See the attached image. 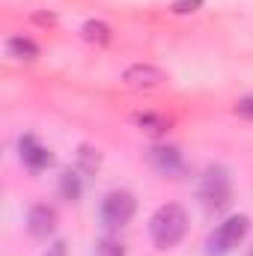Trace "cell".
<instances>
[{
	"mask_svg": "<svg viewBox=\"0 0 253 256\" xmlns=\"http://www.w3.org/2000/svg\"><path fill=\"white\" fill-rule=\"evenodd\" d=\"M122 80L131 90H155V86H161L167 80V74L152 63H134L122 72Z\"/></svg>",
	"mask_w": 253,
	"mask_h": 256,
	"instance_id": "cell-6",
	"label": "cell"
},
{
	"mask_svg": "<svg viewBox=\"0 0 253 256\" xmlns=\"http://www.w3.org/2000/svg\"><path fill=\"white\" fill-rule=\"evenodd\" d=\"M134 120H137L140 126H146L149 131H164V128H167V122H164L161 116H152V114H137Z\"/></svg>",
	"mask_w": 253,
	"mask_h": 256,
	"instance_id": "cell-14",
	"label": "cell"
},
{
	"mask_svg": "<svg viewBox=\"0 0 253 256\" xmlns=\"http://www.w3.org/2000/svg\"><path fill=\"white\" fill-rule=\"evenodd\" d=\"M185 232H188V214H185V208L176 206V202L161 206V208L152 214V220H149V238H152L155 248H161V250L176 248V244L185 238Z\"/></svg>",
	"mask_w": 253,
	"mask_h": 256,
	"instance_id": "cell-1",
	"label": "cell"
},
{
	"mask_svg": "<svg viewBox=\"0 0 253 256\" xmlns=\"http://www.w3.org/2000/svg\"><path fill=\"white\" fill-rule=\"evenodd\" d=\"M146 161H149L161 176H170V179H179V176L185 173V155L179 152V146L155 143V146H149Z\"/></svg>",
	"mask_w": 253,
	"mask_h": 256,
	"instance_id": "cell-5",
	"label": "cell"
},
{
	"mask_svg": "<svg viewBox=\"0 0 253 256\" xmlns=\"http://www.w3.org/2000/svg\"><path fill=\"white\" fill-rule=\"evenodd\" d=\"M250 256H253V250H250Z\"/></svg>",
	"mask_w": 253,
	"mask_h": 256,
	"instance_id": "cell-18",
	"label": "cell"
},
{
	"mask_svg": "<svg viewBox=\"0 0 253 256\" xmlns=\"http://www.w3.org/2000/svg\"><path fill=\"white\" fill-rule=\"evenodd\" d=\"M18 155H21V161L30 167V170H42V167H48L54 158H51V152L33 137V134H24L21 140H18Z\"/></svg>",
	"mask_w": 253,
	"mask_h": 256,
	"instance_id": "cell-8",
	"label": "cell"
},
{
	"mask_svg": "<svg viewBox=\"0 0 253 256\" xmlns=\"http://www.w3.org/2000/svg\"><path fill=\"white\" fill-rule=\"evenodd\" d=\"M134 212H137V200H134L131 191H122V188L108 191L104 200H102V206H98L102 226H108V230H122V226H128L131 218H134Z\"/></svg>",
	"mask_w": 253,
	"mask_h": 256,
	"instance_id": "cell-3",
	"label": "cell"
},
{
	"mask_svg": "<svg viewBox=\"0 0 253 256\" xmlns=\"http://www.w3.org/2000/svg\"><path fill=\"white\" fill-rule=\"evenodd\" d=\"M236 114H238V116H248V120H253V96H244V98L236 104Z\"/></svg>",
	"mask_w": 253,
	"mask_h": 256,
	"instance_id": "cell-15",
	"label": "cell"
},
{
	"mask_svg": "<svg viewBox=\"0 0 253 256\" xmlns=\"http://www.w3.org/2000/svg\"><path fill=\"white\" fill-rule=\"evenodd\" d=\"M92 256H126V244H122L120 238L104 236V238H98V242H96V250H92Z\"/></svg>",
	"mask_w": 253,
	"mask_h": 256,
	"instance_id": "cell-12",
	"label": "cell"
},
{
	"mask_svg": "<svg viewBox=\"0 0 253 256\" xmlns=\"http://www.w3.org/2000/svg\"><path fill=\"white\" fill-rule=\"evenodd\" d=\"M54 226H57V212L48 202L30 206V212H27V232L33 238H48L54 232Z\"/></svg>",
	"mask_w": 253,
	"mask_h": 256,
	"instance_id": "cell-7",
	"label": "cell"
},
{
	"mask_svg": "<svg viewBox=\"0 0 253 256\" xmlns=\"http://www.w3.org/2000/svg\"><path fill=\"white\" fill-rule=\"evenodd\" d=\"M230 194H232V182H230V173L214 164V167H206V173L200 176V188L196 196L206 208H224L230 202Z\"/></svg>",
	"mask_w": 253,
	"mask_h": 256,
	"instance_id": "cell-4",
	"label": "cell"
},
{
	"mask_svg": "<svg viewBox=\"0 0 253 256\" xmlns=\"http://www.w3.org/2000/svg\"><path fill=\"white\" fill-rule=\"evenodd\" d=\"M42 256H68V248H66L63 238H57V242H54V244H51V248H48Z\"/></svg>",
	"mask_w": 253,
	"mask_h": 256,
	"instance_id": "cell-16",
	"label": "cell"
},
{
	"mask_svg": "<svg viewBox=\"0 0 253 256\" xmlns=\"http://www.w3.org/2000/svg\"><path fill=\"white\" fill-rule=\"evenodd\" d=\"M6 51H9V57H15V60H33V57L39 54V45H36L33 39H27V36H12V39L6 42Z\"/></svg>",
	"mask_w": 253,
	"mask_h": 256,
	"instance_id": "cell-9",
	"label": "cell"
},
{
	"mask_svg": "<svg viewBox=\"0 0 253 256\" xmlns=\"http://www.w3.org/2000/svg\"><path fill=\"white\" fill-rule=\"evenodd\" d=\"M80 176L74 173V170H66L63 176H60V194H63L66 200H78L80 196Z\"/></svg>",
	"mask_w": 253,
	"mask_h": 256,
	"instance_id": "cell-11",
	"label": "cell"
},
{
	"mask_svg": "<svg viewBox=\"0 0 253 256\" xmlns=\"http://www.w3.org/2000/svg\"><path fill=\"white\" fill-rule=\"evenodd\" d=\"M196 6H202V0H179L173 9H176V12H194Z\"/></svg>",
	"mask_w": 253,
	"mask_h": 256,
	"instance_id": "cell-17",
	"label": "cell"
},
{
	"mask_svg": "<svg viewBox=\"0 0 253 256\" xmlns=\"http://www.w3.org/2000/svg\"><path fill=\"white\" fill-rule=\"evenodd\" d=\"M248 230H250V220H248V214H232V218H226V220H220L218 226H214V232L208 236V256H226L232 254L242 242H244V236H248Z\"/></svg>",
	"mask_w": 253,
	"mask_h": 256,
	"instance_id": "cell-2",
	"label": "cell"
},
{
	"mask_svg": "<svg viewBox=\"0 0 253 256\" xmlns=\"http://www.w3.org/2000/svg\"><path fill=\"white\" fill-rule=\"evenodd\" d=\"M80 36H84L86 42L104 45V42H110V27H108L104 21H86V24L80 27Z\"/></svg>",
	"mask_w": 253,
	"mask_h": 256,
	"instance_id": "cell-10",
	"label": "cell"
},
{
	"mask_svg": "<svg viewBox=\"0 0 253 256\" xmlns=\"http://www.w3.org/2000/svg\"><path fill=\"white\" fill-rule=\"evenodd\" d=\"M78 161H80V167H84L86 173H96V170H98V152H96L92 146H80Z\"/></svg>",
	"mask_w": 253,
	"mask_h": 256,
	"instance_id": "cell-13",
	"label": "cell"
}]
</instances>
